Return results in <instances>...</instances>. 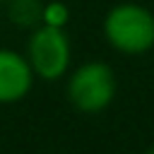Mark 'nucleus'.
Listing matches in <instances>:
<instances>
[{"label": "nucleus", "instance_id": "f257e3e1", "mask_svg": "<svg viewBox=\"0 0 154 154\" xmlns=\"http://www.w3.org/2000/svg\"><path fill=\"white\" fill-rule=\"evenodd\" d=\"M101 31L113 51L142 55L154 48V12L140 2H118L106 12Z\"/></svg>", "mask_w": 154, "mask_h": 154}, {"label": "nucleus", "instance_id": "f03ea898", "mask_svg": "<svg viewBox=\"0 0 154 154\" xmlns=\"http://www.w3.org/2000/svg\"><path fill=\"white\" fill-rule=\"evenodd\" d=\"M116 72L103 60H87L67 75L65 96L70 106L84 116L106 111L116 99Z\"/></svg>", "mask_w": 154, "mask_h": 154}, {"label": "nucleus", "instance_id": "7ed1b4c3", "mask_svg": "<svg viewBox=\"0 0 154 154\" xmlns=\"http://www.w3.org/2000/svg\"><path fill=\"white\" fill-rule=\"evenodd\" d=\"M24 58L36 79H46V82L63 79L72 63V46L65 29H55L46 24L34 26L24 46Z\"/></svg>", "mask_w": 154, "mask_h": 154}, {"label": "nucleus", "instance_id": "20e7f679", "mask_svg": "<svg viewBox=\"0 0 154 154\" xmlns=\"http://www.w3.org/2000/svg\"><path fill=\"white\" fill-rule=\"evenodd\" d=\"M34 72L24 53L12 48H0V106L19 103L29 96L34 87Z\"/></svg>", "mask_w": 154, "mask_h": 154}, {"label": "nucleus", "instance_id": "39448f33", "mask_svg": "<svg viewBox=\"0 0 154 154\" xmlns=\"http://www.w3.org/2000/svg\"><path fill=\"white\" fill-rule=\"evenodd\" d=\"M5 14L7 19L19 29H34L41 24V10L43 0H5Z\"/></svg>", "mask_w": 154, "mask_h": 154}, {"label": "nucleus", "instance_id": "423d86ee", "mask_svg": "<svg viewBox=\"0 0 154 154\" xmlns=\"http://www.w3.org/2000/svg\"><path fill=\"white\" fill-rule=\"evenodd\" d=\"M67 22H70V7H67L63 0L43 2V10H41V24H46V26H55V29H65Z\"/></svg>", "mask_w": 154, "mask_h": 154}, {"label": "nucleus", "instance_id": "0eeeda50", "mask_svg": "<svg viewBox=\"0 0 154 154\" xmlns=\"http://www.w3.org/2000/svg\"><path fill=\"white\" fill-rule=\"evenodd\" d=\"M144 154H154V147H149V149H147V152H144Z\"/></svg>", "mask_w": 154, "mask_h": 154}, {"label": "nucleus", "instance_id": "6e6552de", "mask_svg": "<svg viewBox=\"0 0 154 154\" xmlns=\"http://www.w3.org/2000/svg\"><path fill=\"white\" fill-rule=\"evenodd\" d=\"M2 2H5V0H0V5H2Z\"/></svg>", "mask_w": 154, "mask_h": 154}]
</instances>
